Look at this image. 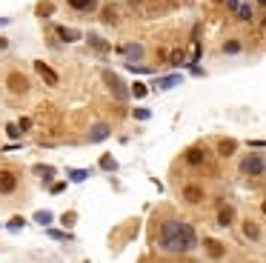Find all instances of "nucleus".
I'll list each match as a JSON object with an SVG mask.
<instances>
[{
	"instance_id": "15",
	"label": "nucleus",
	"mask_w": 266,
	"mask_h": 263,
	"mask_svg": "<svg viewBox=\"0 0 266 263\" xmlns=\"http://www.w3.org/2000/svg\"><path fill=\"white\" fill-rule=\"evenodd\" d=\"M66 6L75 12V15H80V17H92V15H98V9H100V0H66Z\"/></svg>"
},
{
	"instance_id": "32",
	"label": "nucleus",
	"mask_w": 266,
	"mask_h": 263,
	"mask_svg": "<svg viewBox=\"0 0 266 263\" xmlns=\"http://www.w3.org/2000/svg\"><path fill=\"white\" fill-rule=\"evenodd\" d=\"M23 226H26V217H23V214H12V217H9V223H6V229L12 232V235L23 232Z\"/></svg>"
},
{
	"instance_id": "13",
	"label": "nucleus",
	"mask_w": 266,
	"mask_h": 263,
	"mask_svg": "<svg viewBox=\"0 0 266 263\" xmlns=\"http://www.w3.org/2000/svg\"><path fill=\"white\" fill-rule=\"evenodd\" d=\"M183 83V75L181 72H172V75H160V78H152V89L155 92H172Z\"/></svg>"
},
{
	"instance_id": "31",
	"label": "nucleus",
	"mask_w": 266,
	"mask_h": 263,
	"mask_svg": "<svg viewBox=\"0 0 266 263\" xmlns=\"http://www.w3.org/2000/svg\"><path fill=\"white\" fill-rule=\"evenodd\" d=\"M123 69L132 72V75H152V72H155V69L146 63H129V60H123Z\"/></svg>"
},
{
	"instance_id": "17",
	"label": "nucleus",
	"mask_w": 266,
	"mask_h": 263,
	"mask_svg": "<svg viewBox=\"0 0 266 263\" xmlns=\"http://www.w3.org/2000/svg\"><path fill=\"white\" fill-rule=\"evenodd\" d=\"M34 72H37V78L46 83V86H60V75H57L46 60H34Z\"/></svg>"
},
{
	"instance_id": "5",
	"label": "nucleus",
	"mask_w": 266,
	"mask_h": 263,
	"mask_svg": "<svg viewBox=\"0 0 266 263\" xmlns=\"http://www.w3.org/2000/svg\"><path fill=\"white\" fill-rule=\"evenodd\" d=\"M206 197H209V192H206V186L200 181H189L181 186V200L186 206H203Z\"/></svg>"
},
{
	"instance_id": "19",
	"label": "nucleus",
	"mask_w": 266,
	"mask_h": 263,
	"mask_svg": "<svg viewBox=\"0 0 266 263\" xmlns=\"http://www.w3.org/2000/svg\"><path fill=\"white\" fill-rule=\"evenodd\" d=\"M54 34H57L60 43H78V40H83V32H78L75 26H63V23H54Z\"/></svg>"
},
{
	"instance_id": "12",
	"label": "nucleus",
	"mask_w": 266,
	"mask_h": 263,
	"mask_svg": "<svg viewBox=\"0 0 266 263\" xmlns=\"http://www.w3.org/2000/svg\"><path fill=\"white\" fill-rule=\"evenodd\" d=\"M240 232H243V237H246L249 243H261V240H264V223H261L258 217L240 220Z\"/></svg>"
},
{
	"instance_id": "28",
	"label": "nucleus",
	"mask_w": 266,
	"mask_h": 263,
	"mask_svg": "<svg viewBox=\"0 0 266 263\" xmlns=\"http://www.w3.org/2000/svg\"><path fill=\"white\" fill-rule=\"evenodd\" d=\"M146 95H149V86H146V83H140V80L129 83V98H134V100H143Z\"/></svg>"
},
{
	"instance_id": "33",
	"label": "nucleus",
	"mask_w": 266,
	"mask_h": 263,
	"mask_svg": "<svg viewBox=\"0 0 266 263\" xmlns=\"http://www.w3.org/2000/svg\"><path fill=\"white\" fill-rule=\"evenodd\" d=\"M75 223H78V212L75 209H66V212L60 214V226L63 229H75Z\"/></svg>"
},
{
	"instance_id": "30",
	"label": "nucleus",
	"mask_w": 266,
	"mask_h": 263,
	"mask_svg": "<svg viewBox=\"0 0 266 263\" xmlns=\"http://www.w3.org/2000/svg\"><path fill=\"white\" fill-rule=\"evenodd\" d=\"M32 220L37 226H52V223H54V214H52L49 209H37V212L32 214Z\"/></svg>"
},
{
	"instance_id": "40",
	"label": "nucleus",
	"mask_w": 266,
	"mask_h": 263,
	"mask_svg": "<svg viewBox=\"0 0 266 263\" xmlns=\"http://www.w3.org/2000/svg\"><path fill=\"white\" fill-rule=\"evenodd\" d=\"M238 3H240V0H223V6H226V12H235V9H238Z\"/></svg>"
},
{
	"instance_id": "26",
	"label": "nucleus",
	"mask_w": 266,
	"mask_h": 263,
	"mask_svg": "<svg viewBox=\"0 0 266 263\" xmlns=\"http://www.w3.org/2000/svg\"><path fill=\"white\" fill-rule=\"evenodd\" d=\"M189 63V57H186V52L183 49H172L166 57V66H172V69H183V66Z\"/></svg>"
},
{
	"instance_id": "8",
	"label": "nucleus",
	"mask_w": 266,
	"mask_h": 263,
	"mask_svg": "<svg viewBox=\"0 0 266 263\" xmlns=\"http://www.w3.org/2000/svg\"><path fill=\"white\" fill-rule=\"evenodd\" d=\"M103 80H106V89L115 95L117 103H129V83L123 80L117 72H103Z\"/></svg>"
},
{
	"instance_id": "44",
	"label": "nucleus",
	"mask_w": 266,
	"mask_h": 263,
	"mask_svg": "<svg viewBox=\"0 0 266 263\" xmlns=\"http://www.w3.org/2000/svg\"><path fill=\"white\" fill-rule=\"evenodd\" d=\"M9 49V37H0V54Z\"/></svg>"
},
{
	"instance_id": "6",
	"label": "nucleus",
	"mask_w": 266,
	"mask_h": 263,
	"mask_svg": "<svg viewBox=\"0 0 266 263\" xmlns=\"http://www.w3.org/2000/svg\"><path fill=\"white\" fill-rule=\"evenodd\" d=\"M200 249V235L198 229L192 226V223H186V220H181V255L186 258V255H195Z\"/></svg>"
},
{
	"instance_id": "34",
	"label": "nucleus",
	"mask_w": 266,
	"mask_h": 263,
	"mask_svg": "<svg viewBox=\"0 0 266 263\" xmlns=\"http://www.w3.org/2000/svg\"><path fill=\"white\" fill-rule=\"evenodd\" d=\"M132 117H134V120H140V123H146V120L152 117V112L146 109V106H134V109H132Z\"/></svg>"
},
{
	"instance_id": "43",
	"label": "nucleus",
	"mask_w": 266,
	"mask_h": 263,
	"mask_svg": "<svg viewBox=\"0 0 266 263\" xmlns=\"http://www.w3.org/2000/svg\"><path fill=\"white\" fill-rule=\"evenodd\" d=\"M264 9H266V0H255V12L264 15Z\"/></svg>"
},
{
	"instance_id": "27",
	"label": "nucleus",
	"mask_w": 266,
	"mask_h": 263,
	"mask_svg": "<svg viewBox=\"0 0 266 263\" xmlns=\"http://www.w3.org/2000/svg\"><path fill=\"white\" fill-rule=\"evenodd\" d=\"M66 178H69V183H86L92 178V169H69Z\"/></svg>"
},
{
	"instance_id": "10",
	"label": "nucleus",
	"mask_w": 266,
	"mask_h": 263,
	"mask_svg": "<svg viewBox=\"0 0 266 263\" xmlns=\"http://www.w3.org/2000/svg\"><path fill=\"white\" fill-rule=\"evenodd\" d=\"M200 249H203V255L209 258V261H223L226 255H229V246L223 243V240H217V237H200Z\"/></svg>"
},
{
	"instance_id": "35",
	"label": "nucleus",
	"mask_w": 266,
	"mask_h": 263,
	"mask_svg": "<svg viewBox=\"0 0 266 263\" xmlns=\"http://www.w3.org/2000/svg\"><path fill=\"white\" fill-rule=\"evenodd\" d=\"M183 69H186V72H189L192 78H206V69H203L200 63H186Z\"/></svg>"
},
{
	"instance_id": "7",
	"label": "nucleus",
	"mask_w": 266,
	"mask_h": 263,
	"mask_svg": "<svg viewBox=\"0 0 266 263\" xmlns=\"http://www.w3.org/2000/svg\"><path fill=\"white\" fill-rule=\"evenodd\" d=\"M20 192V175L12 166H0V197H12Z\"/></svg>"
},
{
	"instance_id": "36",
	"label": "nucleus",
	"mask_w": 266,
	"mask_h": 263,
	"mask_svg": "<svg viewBox=\"0 0 266 263\" xmlns=\"http://www.w3.org/2000/svg\"><path fill=\"white\" fill-rule=\"evenodd\" d=\"M32 126H34V120L29 115H23L20 120H17V129H20V134H26V132H32Z\"/></svg>"
},
{
	"instance_id": "39",
	"label": "nucleus",
	"mask_w": 266,
	"mask_h": 263,
	"mask_svg": "<svg viewBox=\"0 0 266 263\" xmlns=\"http://www.w3.org/2000/svg\"><path fill=\"white\" fill-rule=\"evenodd\" d=\"M20 149H23V137H20V140H9L0 152H20Z\"/></svg>"
},
{
	"instance_id": "11",
	"label": "nucleus",
	"mask_w": 266,
	"mask_h": 263,
	"mask_svg": "<svg viewBox=\"0 0 266 263\" xmlns=\"http://www.w3.org/2000/svg\"><path fill=\"white\" fill-rule=\"evenodd\" d=\"M235 223H238L235 203H220V209H217V214H215V226L217 229H232Z\"/></svg>"
},
{
	"instance_id": "38",
	"label": "nucleus",
	"mask_w": 266,
	"mask_h": 263,
	"mask_svg": "<svg viewBox=\"0 0 266 263\" xmlns=\"http://www.w3.org/2000/svg\"><path fill=\"white\" fill-rule=\"evenodd\" d=\"M6 137H9V140H20V137H23L20 129H17V123H6Z\"/></svg>"
},
{
	"instance_id": "14",
	"label": "nucleus",
	"mask_w": 266,
	"mask_h": 263,
	"mask_svg": "<svg viewBox=\"0 0 266 263\" xmlns=\"http://www.w3.org/2000/svg\"><path fill=\"white\" fill-rule=\"evenodd\" d=\"M112 137V126L106 123V120H95L92 126H89V132H86V140L89 143H103V140H109Z\"/></svg>"
},
{
	"instance_id": "42",
	"label": "nucleus",
	"mask_w": 266,
	"mask_h": 263,
	"mask_svg": "<svg viewBox=\"0 0 266 263\" xmlns=\"http://www.w3.org/2000/svg\"><path fill=\"white\" fill-rule=\"evenodd\" d=\"M266 143L261 140V137H255V140H249V149H264Z\"/></svg>"
},
{
	"instance_id": "46",
	"label": "nucleus",
	"mask_w": 266,
	"mask_h": 263,
	"mask_svg": "<svg viewBox=\"0 0 266 263\" xmlns=\"http://www.w3.org/2000/svg\"><path fill=\"white\" fill-rule=\"evenodd\" d=\"M129 3H132V6H134V3H140V0H129Z\"/></svg>"
},
{
	"instance_id": "1",
	"label": "nucleus",
	"mask_w": 266,
	"mask_h": 263,
	"mask_svg": "<svg viewBox=\"0 0 266 263\" xmlns=\"http://www.w3.org/2000/svg\"><path fill=\"white\" fill-rule=\"evenodd\" d=\"M155 246L160 255H169V258H183L181 255V217L169 214L158 223V232H155Z\"/></svg>"
},
{
	"instance_id": "37",
	"label": "nucleus",
	"mask_w": 266,
	"mask_h": 263,
	"mask_svg": "<svg viewBox=\"0 0 266 263\" xmlns=\"http://www.w3.org/2000/svg\"><path fill=\"white\" fill-rule=\"evenodd\" d=\"M66 192V181H52L49 183V195H63Z\"/></svg>"
},
{
	"instance_id": "22",
	"label": "nucleus",
	"mask_w": 266,
	"mask_h": 263,
	"mask_svg": "<svg viewBox=\"0 0 266 263\" xmlns=\"http://www.w3.org/2000/svg\"><path fill=\"white\" fill-rule=\"evenodd\" d=\"M100 20L106 23V26H117L120 23V15H117V6L115 3H109V6H100Z\"/></svg>"
},
{
	"instance_id": "3",
	"label": "nucleus",
	"mask_w": 266,
	"mask_h": 263,
	"mask_svg": "<svg viewBox=\"0 0 266 263\" xmlns=\"http://www.w3.org/2000/svg\"><path fill=\"white\" fill-rule=\"evenodd\" d=\"M238 172L243 175V178H252V181H261L266 175V158L264 152L258 149V152H249V155H243V160L238 166Z\"/></svg>"
},
{
	"instance_id": "23",
	"label": "nucleus",
	"mask_w": 266,
	"mask_h": 263,
	"mask_svg": "<svg viewBox=\"0 0 266 263\" xmlns=\"http://www.w3.org/2000/svg\"><path fill=\"white\" fill-rule=\"evenodd\" d=\"M220 54H243V40L240 37H226L223 43H220Z\"/></svg>"
},
{
	"instance_id": "24",
	"label": "nucleus",
	"mask_w": 266,
	"mask_h": 263,
	"mask_svg": "<svg viewBox=\"0 0 266 263\" xmlns=\"http://www.w3.org/2000/svg\"><path fill=\"white\" fill-rule=\"evenodd\" d=\"M57 12V6H54V0H40V3H34V15L40 17V20H49L52 15Z\"/></svg>"
},
{
	"instance_id": "41",
	"label": "nucleus",
	"mask_w": 266,
	"mask_h": 263,
	"mask_svg": "<svg viewBox=\"0 0 266 263\" xmlns=\"http://www.w3.org/2000/svg\"><path fill=\"white\" fill-rule=\"evenodd\" d=\"M155 54H158V63H166V57H169V52H166V49H158Z\"/></svg>"
},
{
	"instance_id": "18",
	"label": "nucleus",
	"mask_w": 266,
	"mask_h": 263,
	"mask_svg": "<svg viewBox=\"0 0 266 263\" xmlns=\"http://www.w3.org/2000/svg\"><path fill=\"white\" fill-rule=\"evenodd\" d=\"M238 149H240V143H238L235 137H220V140H217V146L212 149V152H215L220 160H229V158L238 155Z\"/></svg>"
},
{
	"instance_id": "25",
	"label": "nucleus",
	"mask_w": 266,
	"mask_h": 263,
	"mask_svg": "<svg viewBox=\"0 0 266 263\" xmlns=\"http://www.w3.org/2000/svg\"><path fill=\"white\" fill-rule=\"evenodd\" d=\"M235 15H238V20H240V23H252V20L258 17V12H255V6H252V3H238Z\"/></svg>"
},
{
	"instance_id": "4",
	"label": "nucleus",
	"mask_w": 266,
	"mask_h": 263,
	"mask_svg": "<svg viewBox=\"0 0 266 263\" xmlns=\"http://www.w3.org/2000/svg\"><path fill=\"white\" fill-rule=\"evenodd\" d=\"M3 83H6V92H9L12 98H23V95H29V89H32L29 75H26V72H20V69H9Z\"/></svg>"
},
{
	"instance_id": "9",
	"label": "nucleus",
	"mask_w": 266,
	"mask_h": 263,
	"mask_svg": "<svg viewBox=\"0 0 266 263\" xmlns=\"http://www.w3.org/2000/svg\"><path fill=\"white\" fill-rule=\"evenodd\" d=\"M146 43H140V40H129V43H120L115 46V54H120L123 60H129V63H140V60H146Z\"/></svg>"
},
{
	"instance_id": "29",
	"label": "nucleus",
	"mask_w": 266,
	"mask_h": 263,
	"mask_svg": "<svg viewBox=\"0 0 266 263\" xmlns=\"http://www.w3.org/2000/svg\"><path fill=\"white\" fill-rule=\"evenodd\" d=\"M46 229V235H49L52 240H75V235H72V229H52V226H43Z\"/></svg>"
},
{
	"instance_id": "16",
	"label": "nucleus",
	"mask_w": 266,
	"mask_h": 263,
	"mask_svg": "<svg viewBox=\"0 0 266 263\" xmlns=\"http://www.w3.org/2000/svg\"><path fill=\"white\" fill-rule=\"evenodd\" d=\"M83 40L89 43V49H95L100 54V57H106V54H112V43L103 37V34H98V32H86L83 34Z\"/></svg>"
},
{
	"instance_id": "2",
	"label": "nucleus",
	"mask_w": 266,
	"mask_h": 263,
	"mask_svg": "<svg viewBox=\"0 0 266 263\" xmlns=\"http://www.w3.org/2000/svg\"><path fill=\"white\" fill-rule=\"evenodd\" d=\"M212 149L203 146V143H192V146L183 149V166L186 169H192V172H200V169H206V166L212 163Z\"/></svg>"
},
{
	"instance_id": "20",
	"label": "nucleus",
	"mask_w": 266,
	"mask_h": 263,
	"mask_svg": "<svg viewBox=\"0 0 266 263\" xmlns=\"http://www.w3.org/2000/svg\"><path fill=\"white\" fill-rule=\"evenodd\" d=\"M32 175H37L43 186H49V183L54 181V175H57V169H54L52 163H34L32 166Z\"/></svg>"
},
{
	"instance_id": "45",
	"label": "nucleus",
	"mask_w": 266,
	"mask_h": 263,
	"mask_svg": "<svg viewBox=\"0 0 266 263\" xmlns=\"http://www.w3.org/2000/svg\"><path fill=\"white\" fill-rule=\"evenodd\" d=\"M9 23H12V17H0V29H3V26H9Z\"/></svg>"
},
{
	"instance_id": "21",
	"label": "nucleus",
	"mask_w": 266,
	"mask_h": 263,
	"mask_svg": "<svg viewBox=\"0 0 266 263\" xmlns=\"http://www.w3.org/2000/svg\"><path fill=\"white\" fill-rule=\"evenodd\" d=\"M98 169L100 172H106V175H115L117 169H120V163H117V158L112 155V152H103L98 160Z\"/></svg>"
}]
</instances>
